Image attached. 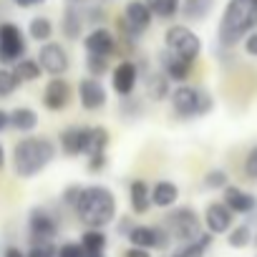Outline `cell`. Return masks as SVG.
Listing matches in <instances>:
<instances>
[{
    "mask_svg": "<svg viewBox=\"0 0 257 257\" xmlns=\"http://www.w3.org/2000/svg\"><path fill=\"white\" fill-rule=\"evenodd\" d=\"M252 31H257V0H227L217 23V48L232 51Z\"/></svg>",
    "mask_w": 257,
    "mask_h": 257,
    "instance_id": "1",
    "label": "cell"
},
{
    "mask_svg": "<svg viewBox=\"0 0 257 257\" xmlns=\"http://www.w3.org/2000/svg\"><path fill=\"white\" fill-rule=\"evenodd\" d=\"M58 154V147L48 139V137H33L26 134L21 142H16L11 162H13V172L21 179H33L41 172H46L53 159Z\"/></svg>",
    "mask_w": 257,
    "mask_h": 257,
    "instance_id": "2",
    "label": "cell"
},
{
    "mask_svg": "<svg viewBox=\"0 0 257 257\" xmlns=\"http://www.w3.org/2000/svg\"><path fill=\"white\" fill-rule=\"evenodd\" d=\"M73 212L81 224L103 229L116 219V194L106 184H88L81 189Z\"/></svg>",
    "mask_w": 257,
    "mask_h": 257,
    "instance_id": "3",
    "label": "cell"
},
{
    "mask_svg": "<svg viewBox=\"0 0 257 257\" xmlns=\"http://www.w3.org/2000/svg\"><path fill=\"white\" fill-rule=\"evenodd\" d=\"M169 103H172V113L179 121H192V118H202L212 113L214 96L204 86H194L187 81V83H174L169 93Z\"/></svg>",
    "mask_w": 257,
    "mask_h": 257,
    "instance_id": "4",
    "label": "cell"
},
{
    "mask_svg": "<svg viewBox=\"0 0 257 257\" xmlns=\"http://www.w3.org/2000/svg\"><path fill=\"white\" fill-rule=\"evenodd\" d=\"M164 48L179 58L197 63V58L202 56V38L189 23H169L164 31Z\"/></svg>",
    "mask_w": 257,
    "mask_h": 257,
    "instance_id": "5",
    "label": "cell"
},
{
    "mask_svg": "<svg viewBox=\"0 0 257 257\" xmlns=\"http://www.w3.org/2000/svg\"><path fill=\"white\" fill-rule=\"evenodd\" d=\"M164 227L169 229L172 239H177L179 244H184V242H192V239H197L202 234V217L192 207L184 204V207H177V209H172L167 214Z\"/></svg>",
    "mask_w": 257,
    "mask_h": 257,
    "instance_id": "6",
    "label": "cell"
},
{
    "mask_svg": "<svg viewBox=\"0 0 257 257\" xmlns=\"http://www.w3.org/2000/svg\"><path fill=\"white\" fill-rule=\"evenodd\" d=\"M28 53V38L18 23H0V66H13Z\"/></svg>",
    "mask_w": 257,
    "mask_h": 257,
    "instance_id": "7",
    "label": "cell"
},
{
    "mask_svg": "<svg viewBox=\"0 0 257 257\" xmlns=\"http://www.w3.org/2000/svg\"><path fill=\"white\" fill-rule=\"evenodd\" d=\"M139 78H142V71H139V61H132V58H121L116 66H111V88L113 93L121 98V96H132L139 86Z\"/></svg>",
    "mask_w": 257,
    "mask_h": 257,
    "instance_id": "8",
    "label": "cell"
},
{
    "mask_svg": "<svg viewBox=\"0 0 257 257\" xmlns=\"http://www.w3.org/2000/svg\"><path fill=\"white\" fill-rule=\"evenodd\" d=\"M38 63L43 68V73L48 76H66L71 71V56L66 51V46L56 43V41H46L38 48Z\"/></svg>",
    "mask_w": 257,
    "mask_h": 257,
    "instance_id": "9",
    "label": "cell"
},
{
    "mask_svg": "<svg viewBox=\"0 0 257 257\" xmlns=\"http://www.w3.org/2000/svg\"><path fill=\"white\" fill-rule=\"evenodd\" d=\"M46 111L51 113H61L73 103V86L63 78V76H51L48 83L43 86V96H41Z\"/></svg>",
    "mask_w": 257,
    "mask_h": 257,
    "instance_id": "10",
    "label": "cell"
},
{
    "mask_svg": "<svg viewBox=\"0 0 257 257\" xmlns=\"http://www.w3.org/2000/svg\"><path fill=\"white\" fill-rule=\"evenodd\" d=\"M126 239L134 247H144V249H167L172 244L169 229L159 224H134L132 232L126 234Z\"/></svg>",
    "mask_w": 257,
    "mask_h": 257,
    "instance_id": "11",
    "label": "cell"
},
{
    "mask_svg": "<svg viewBox=\"0 0 257 257\" xmlns=\"http://www.w3.org/2000/svg\"><path fill=\"white\" fill-rule=\"evenodd\" d=\"M76 96H78V103H81L83 111H101L108 101L106 86L101 83V78H93V76H86V78L78 81Z\"/></svg>",
    "mask_w": 257,
    "mask_h": 257,
    "instance_id": "12",
    "label": "cell"
},
{
    "mask_svg": "<svg viewBox=\"0 0 257 257\" xmlns=\"http://www.w3.org/2000/svg\"><path fill=\"white\" fill-rule=\"evenodd\" d=\"M83 51H86V53H93V56L113 58L116 51H118V38H116V33L108 31L106 26H96V28H91V31L83 36Z\"/></svg>",
    "mask_w": 257,
    "mask_h": 257,
    "instance_id": "13",
    "label": "cell"
},
{
    "mask_svg": "<svg viewBox=\"0 0 257 257\" xmlns=\"http://www.w3.org/2000/svg\"><path fill=\"white\" fill-rule=\"evenodd\" d=\"M88 132H91V126H81V123L66 126L63 132L58 134L61 154H66V157H71V159L86 157V149H88Z\"/></svg>",
    "mask_w": 257,
    "mask_h": 257,
    "instance_id": "14",
    "label": "cell"
},
{
    "mask_svg": "<svg viewBox=\"0 0 257 257\" xmlns=\"http://www.w3.org/2000/svg\"><path fill=\"white\" fill-rule=\"evenodd\" d=\"M121 21L132 28L139 38L154 26V13L152 8L144 3V0H126V6H123V13H121Z\"/></svg>",
    "mask_w": 257,
    "mask_h": 257,
    "instance_id": "15",
    "label": "cell"
},
{
    "mask_svg": "<svg viewBox=\"0 0 257 257\" xmlns=\"http://www.w3.org/2000/svg\"><path fill=\"white\" fill-rule=\"evenodd\" d=\"M58 219L51 214V209L46 207H33L28 214V232H31V242L33 239H56L58 234Z\"/></svg>",
    "mask_w": 257,
    "mask_h": 257,
    "instance_id": "16",
    "label": "cell"
},
{
    "mask_svg": "<svg viewBox=\"0 0 257 257\" xmlns=\"http://www.w3.org/2000/svg\"><path fill=\"white\" fill-rule=\"evenodd\" d=\"M86 31V18H83V6L76 3H66L63 13H61V36L71 43L83 41Z\"/></svg>",
    "mask_w": 257,
    "mask_h": 257,
    "instance_id": "17",
    "label": "cell"
},
{
    "mask_svg": "<svg viewBox=\"0 0 257 257\" xmlns=\"http://www.w3.org/2000/svg\"><path fill=\"white\" fill-rule=\"evenodd\" d=\"M234 224V212L224 202H209L204 209V227L212 234H227Z\"/></svg>",
    "mask_w": 257,
    "mask_h": 257,
    "instance_id": "18",
    "label": "cell"
},
{
    "mask_svg": "<svg viewBox=\"0 0 257 257\" xmlns=\"http://www.w3.org/2000/svg\"><path fill=\"white\" fill-rule=\"evenodd\" d=\"M159 71L167 73V78L172 83H187L192 78V71H194V63L187 61V58H179L174 53H169L167 48L159 53Z\"/></svg>",
    "mask_w": 257,
    "mask_h": 257,
    "instance_id": "19",
    "label": "cell"
},
{
    "mask_svg": "<svg viewBox=\"0 0 257 257\" xmlns=\"http://www.w3.org/2000/svg\"><path fill=\"white\" fill-rule=\"evenodd\" d=\"M222 202L234 212V214H254L257 212V197L252 194V192H247V189H242V187H237V184H227L224 189H222Z\"/></svg>",
    "mask_w": 257,
    "mask_h": 257,
    "instance_id": "20",
    "label": "cell"
},
{
    "mask_svg": "<svg viewBox=\"0 0 257 257\" xmlns=\"http://www.w3.org/2000/svg\"><path fill=\"white\" fill-rule=\"evenodd\" d=\"M142 81H144V88H147V98L152 101H169V93L174 88V83L167 78L164 71H147L142 73Z\"/></svg>",
    "mask_w": 257,
    "mask_h": 257,
    "instance_id": "21",
    "label": "cell"
},
{
    "mask_svg": "<svg viewBox=\"0 0 257 257\" xmlns=\"http://www.w3.org/2000/svg\"><path fill=\"white\" fill-rule=\"evenodd\" d=\"M217 8V0H182L179 16L184 23L194 26V23H204Z\"/></svg>",
    "mask_w": 257,
    "mask_h": 257,
    "instance_id": "22",
    "label": "cell"
},
{
    "mask_svg": "<svg viewBox=\"0 0 257 257\" xmlns=\"http://www.w3.org/2000/svg\"><path fill=\"white\" fill-rule=\"evenodd\" d=\"M128 204H132L134 214H147L152 204V184L147 179H134L128 184Z\"/></svg>",
    "mask_w": 257,
    "mask_h": 257,
    "instance_id": "23",
    "label": "cell"
},
{
    "mask_svg": "<svg viewBox=\"0 0 257 257\" xmlns=\"http://www.w3.org/2000/svg\"><path fill=\"white\" fill-rule=\"evenodd\" d=\"M179 202V187L169 179H159L157 184H152V204L159 209H172Z\"/></svg>",
    "mask_w": 257,
    "mask_h": 257,
    "instance_id": "24",
    "label": "cell"
},
{
    "mask_svg": "<svg viewBox=\"0 0 257 257\" xmlns=\"http://www.w3.org/2000/svg\"><path fill=\"white\" fill-rule=\"evenodd\" d=\"M41 123V116L31 106H16L11 111V128H16L18 134H33Z\"/></svg>",
    "mask_w": 257,
    "mask_h": 257,
    "instance_id": "25",
    "label": "cell"
},
{
    "mask_svg": "<svg viewBox=\"0 0 257 257\" xmlns=\"http://www.w3.org/2000/svg\"><path fill=\"white\" fill-rule=\"evenodd\" d=\"M13 68V73H16V78L21 81V83H36L41 76H43V68H41V63H38V58H21L18 63H13L11 66Z\"/></svg>",
    "mask_w": 257,
    "mask_h": 257,
    "instance_id": "26",
    "label": "cell"
},
{
    "mask_svg": "<svg viewBox=\"0 0 257 257\" xmlns=\"http://www.w3.org/2000/svg\"><path fill=\"white\" fill-rule=\"evenodd\" d=\"M53 31H56V26H53V21L46 18V16H33L31 23H28V38H33L36 43L51 41V38H53Z\"/></svg>",
    "mask_w": 257,
    "mask_h": 257,
    "instance_id": "27",
    "label": "cell"
},
{
    "mask_svg": "<svg viewBox=\"0 0 257 257\" xmlns=\"http://www.w3.org/2000/svg\"><path fill=\"white\" fill-rule=\"evenodd\" d=\"M144 3L152 8L157 21H167V23H172L182 8V0H144Z\"/></svg>",
    "mask_w": 257,
    "mask_h": 257,
    "instance_id": "28",
    "label": "cell"
},
{
    "mask_svg": "<svg viewBox=\"0 0 257 257\" xmlns=\"http://www.w3.org/2000/svg\"><path fill=\"white\" fill-rule=\"evenodd\" d=\"M108 144H111V132L106 126L96 123L91 126V132H88V149H86V157L91 154H101V152H108Z\"/></svg>",
    "mask_w": 257,
    "mask_h": 257,
    "instance_id": "29",
    "label": "cell"
},
{
    "mask_svg": "<svg viewBox=\"0 0 257 257\" xmlns=\"http://www.w3.org/2000/svg\"><path fill=\"white\" fill-rule=\"evenodd\" d=\"M212 232H202L197 239H192V242H184L174 254H179V257H204L207 254V249L212 247Z\"/></svg>",
    "mask_w": 257,
    "mask_h": 257,
    "instance_id": "30",
    "label": "cell"
},
{
    "mask_svg": "<svg viewBox=\"0 0 257 257\" xmlns=\"http://www.w3.org/2000/svg\"><path fill=\"white\" fill-rule=\"evenodd\" d=\"M144 98L142 96H137V93H132V96H121L118 98V113L126 118V121H137V118H142L144 116Z\"/></svg>",
    "mask_w": 257,
    "mask_h": 257,
    "instance_id": "31",
    "label": "cell"
},
{
    "mask_svg": "<svg viewBox=\"0 0 257 257\" xmlns=\"http://www.w3.org/2000/svg\"><path fill=\"white\" fill-rule=\"evenodd\" d=\"M106 232L103 229H96V227H88L83 234H81V247L83 252H103L106 249Z\"/></svg>",
    "mask_w": 257,
    "mask_h": 257,
    "instance_id": "32",
    "label": "cell"
},
{
    "mask_svg": "<svg viewBox=\"0 0 257 257\" xmlns=\"http://www.w3.org/2000/svg\"><path fill=\"white\" fill-rule=\"evenodd\" d=\"M86 73L93 76V78H103L106 73H111V58L86 53Z\"/></svg>",
    "mask_w": 257,
    "mask_h": 257,
    "instance_id": "33",
    "label": "cell"
},
{
    "mask_svg": "<svg viewBox=\"0 0 257 257\" xmlns=\"http://www.w3.org/2000/svg\"><path fill=\"white\" fill-rule=\"evenodd\" d=\"M227 242H229V247H234V249H242V247H247L249 242H252V227L244 222V224H232V229L227 232Z\"/></svg>",
    "mask_w": 257,
    "mask_h": 257,
    "instance_id": "34",
    "label": "cell"
},
{
    "mask_svg": "<svg viewBox=\"0 0 257 257\" xmlns=\"http://www.w3.org/2000/svg\"><path fill=\"white\" fill-rule=\"evenodd\" d=\"M18 86H21V81L16 78L13 68L11 66H0V101L11 98L18 91Z\"/></svg>",
    "mask_w": 257,
    "mask_h": 257,
    "instance_id": "35",
    "label": "cell"
},
{
    "mask_svg": "<svg viewBox=\"0 0 257 257\" xmlns=\"http://www.w3.org/2000/svg\"><path fill=\"white\" fill-rule=\"evenodd\" d=\"M204 189H212V192H222L227 184H229V174L224 169H209L202 179Z\"/></svg>",
    "mask_w": 257,
    "mask_h": 257,
    "instance_id": "36",
    "label": "cell"
},
{
    "mask_svg": "<svg viewBox=\"0 0 257 257\" xmlns=\"http://www.w3.org/2000/svg\"><path fill=\"white\" fill-rule=\"evenodd\" d=\"M58 254V247L53 244V239H33L26 257H56Z\"/></svg>",
    "mask_w": 257,
    "mask_h": 257,
    "instance_id": "37",
    "label": "cell"
},
{
    "mask_svg": "<svg viewBox=\"0 0 257 257\" xmlns=\"http://www.w3.org/2000/svg\"><path fill=\"white\" fill-rule=\"evenodd\" d=\"M83 18H86V23H91V28H96V26H106V8L101 6V3H86L83 6Z\"/></svg>",
    "mask_w": 257,
    "mask_h": 257,
    "instance_id": "38",
    "label": "cell"
},
{
    "mask_svg": "<svg viewBox=\"0 0 257 257\" xmlns=\"http://www.w3.org/2000/svg\"><path fill=\"white\" fill-rule=\"evenodd\" d=\"M242 174L249 179V182H257V144H252L244 154V162H242Z\"/></svg>",
    "mask_w": 257,
    "mask_h": 257,
    "instance_id": "39",
    "label": "cell"
},
{
    "mask_svg": "<svg viewBox=\"0 0 257 257\" xmlns=\"http://www.w3.org/2000/svg\"><path fill=\"white\" fill-rule=\"evenodd\" d=\"M106 167H108V154H106V152L86 157V169H88V174H101V172H106Z\"/></svg>",
    "mask_w": 257,
    "mask_h": 257,
    "instance_id": "40",
    "label": "cell"
},
{
    "mask_svg": "<svg viewBox=\"0 0 257 257\" xmlns=\"http://www.w3.org/2000/svg\"><path fill=\"white\" fill-rule=\"evenodd\" d=\"M81 184H68L63 192H61V204H66V207H76V202H78V197H81Z\"/></svg>",
    "mask_w": 257,
    "mask_h": 257,
    "instance_id": "41",
    "label": "cell"
},
{
    "mask_svg": "<svg viewBox=\"0 0 257 257\" xmlns=\"http://www.w3.org/2000/svg\"><path fill=\"white\" fill-rule=\"evenodd\" d=\"M56 257H83V247H81V242H63L58 247Z\"/></svg>",
    "mask_w": 257,
    "mask_h": 257,
    "instance_id": "42",
    "label": "cell"
},
{
    "mask_svg": "<svg viewBox=\"0 0 257 257\" xmlns=\"http://www.w3.org/2000/svg\"><path fill=\"white\" fill-rule=\"evenodd\" d=\"M242 51H244L247 56L257 58V31H252V33L244 36V41H242Z\"/></svg>",
    "mask_w": 257,
    "mask_h": 257,
    "instance_id": "43",
    "label": "cell"
},
{
    "mask_svg": "<svg viewBox=\"0 0 257 257\" xmlns=\"http://www.w3.org/2000/svg\"><path fill=\"white\" fill-rule=\"evenodd\" d=\"M11 3L16 8H21V11H33V8H41L46 0H11Z\"/></svg>",
    "mask_w": 257,
    "mask_h": 257,
    "instance_id": "44",
    "label": "cell"
},
{
    "mask_svg": "<svg viewBox=\"0 0 257 257\" xmlns=\"http://www.w3.org/2000/svg\"><path fill=\"white\" fill-rule=\"evenodd\" d=\"M123 257H152V252L149 249H144V247H128L126 252H123Z\"/></svg>",
    "mask_w": 257,
    "mask_h": 257,
    "instance_id": "45",
    "label": "cell"
},
{
    "mask_svg": "<svg viewBox=\"0 0 257 257\" xmlns=\"http://www.w3.org/2000/svg\"><path fill=\"white\" fill-rule=\"evenodd\" d=\"M11 128V111H6L3 106H0V134L8 132Z\"/></svg>",
    "mask_w": 257,
    "mask_h": 257,
    "instance_id": "46",
    "label": "cell"
},
{
    "mask_svg": "<svg viewBox=\"0 0 257 257\" xmlns=\"http://www.w3.org/2000/svg\"><path fill=\"white\" fill-rule=\"evenodd\" d=\"M132 227H134V222L132 219H128V217H121V222H118V234H128V232H132Z\"/></svg>",
    "mask_w": 257,
    "mask_h": 257,
    "instance_id": "47",
    "label": "cell"
},
{
    "mask_svg": "<svg viewBox=\"0 0 257 257\" xmlns=\"http://www.w3.org/2000/svg\"><path fill=\"white\" fill-rule=\"evenodd\" d=\"M3 257H26V252H23V249H18V247H6Z\"/></svg>",
    "mask_w": 257,
    "mask_h": 257,
    "instance_id": "48",
    "label": "cell"
},
{
    "mask_svg": "<svg viewBox=\"0 0 257 257\" xmlns=\"http://www.w3.org/2000/svg\"><path fill=\"white\" fill-rule=\"evenodd\" d=\"M6 164H8V157H6V147L0 144V172L6 169Z\"/></svg>",
    "mask_w": 257,
    "mask_h": 257,
    "instance_id": "49",
    "label": "cell"
},
{
    "mask_svg": "<svg viewBox=\"0 0 257 257\" xmlns=\"http://www.w3.org/2000/svg\"><path fill=\"white\" fill-rule=\"evenodd\" d=\"M68 3H76V6H86V3H106V0H68Z\"/></svg>",
    "mask_w": 257,
    "mask_h": 257,
    "instance_id": "50",
    "label": "cell"
},
{
    "mask_svg": "<svg viewBox=\"0 0 257 257\" xmlns=\"http://www.w3.org/2000/svg\"><path fill=\"white\" fill-rule=\"evenodd\" d=\"M83 257H103V252H83Z\"/></svg>",
    "mask_w": 257,
    "mask_h": 257,
    "instance_id": "51",
    "label": "cell"
},
{
    "mask_svg": "<svg viewBox=\"0 0 257 257\" xmlns=\"http://www.w3.org/2000/svg\"><path fill=\"white\" fill-rule=\"evenodd\" d=\"M252 242L257 244V232H254V229H252Z\"/></svg>",
    "mask_w": 257,
    "mask_h": 257,
    "instance_id": "52",
    "label": "cell"
},
{
    "mask_svg": "<svg viewBox=\"0 0 257 257\" xmlns=\"http://www.w3.org/2000/svg\"><path fill=\"white\" fill-rule=\"evenodd\" d=\"M172 257H179V254H172Z\"/></svg>",
    "mask_w": 257,
    "mask_h": 257,
    "instance_id": "53",
    "label": "cell"
}]
</instances>
